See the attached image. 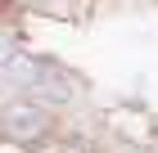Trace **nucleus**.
<instances>
[{"label":"nucleus","mask_w":158,"mask_h":153,"mask_svg":"<svg viewBox=\"0 0 158 153\" xmlns=\"http://www.w3.org/2000/svg\"><path fill=\"white\" fill-rule=\"evenodd\" d=\"M14 54H18V50H14V41H9L5 32H0V63L9 68V63H14Z\"/></svg>","instance_id":"nucleus-1"},{"label":"nucleus","mask_w":158,"mask_h":153,"mask_svg":"<svg viewBox=\"0 0 158 153\" xmlns=\"http://www.w3.org/2000/svg\"><path fill=\"white\" fill-rule=\"evenodd\" d=\"M36 126H41V117H18V122L9 117V131H23V135H27V131H36Z\"/></svg>","instance_id":"nucleus-2"}]
</instances>
